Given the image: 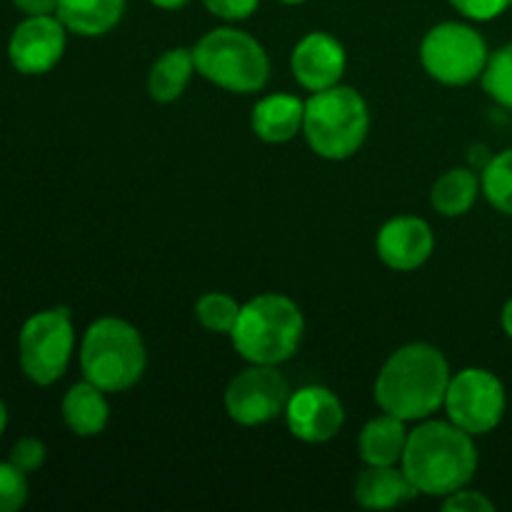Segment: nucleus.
I'll list each match as a JSON object with an SVG mask.
<instances>
[{"label":"nucleus","mask_w":512,"mask_h":512,"mask_svg":"<svg viewBox=\"0 0 512 512\" xmlns=\"http://www.w3.org/2000/svg\"><path fill=\"white\" fill-rule=\"evenodd\" d=\"M450 365L438 348L410 343L385 360L375 380V403L400 420H425L445 405Z\"/></svg>","instance_id":"obj_1"},{"label":"nucleus","mask_w":512,"mask_h":512,"mask_svg":"<svg viewBox=\"0 0 512 512\" xmlns=\"http://www.w3.org/2000/svg\"><path fill=\"white\" fill-rule=\"evenodd\" d=\"M403 470L418 493L445 498L465 488L478 470V448L473 435L455 423L430 420L410 430Z\"/></svg>","instance_id":"obj_2"},{"label":"nucleus","mask_w":512,"mask_h":512,"mask_svg":"<svg viewBox=\"0 0 512 512\" xmlns=\"http://www.w3.org/2000/svg\"><path fill=\"white\" fill-rule=\"evenodd\" d=\"M303 328V313L293 300L278 293H265L240 308L230 338L248 363L280 365L298 350Z\"/></svg>","instance_id":"obj_3"},{"label":"nucleus","mask_w":512,"mask_h":512,"mask_svg":"<svg viewBox=\"0 0 512 512\" xmlns=\"http://www.w3.org/2000/svg\"><path fill=\"white\" fill-rule=\"evenodd\" d=\"M80 370L103 393L133 388L145 370L143 338L120 318L95 320L80 343Z\"/></svg>","instance_id":"obj_4"},{"label":"nucleus","mask_w":512,"mask_h":512,"mask_svg":"<svg viewBox=\"0 0 512 512\" xmlns=\"http://www.w3.org/2000/svg\"><path fill=\"white\" fill-rule=\"evenodd\" d=\"M368 128V105L348 85H333L305 100L303 133L320 158L345 160L355 155L368 138Z\"/></svg>","instance_id":"obj_5"},{"label":"nucleus","mask_w":512,"mask_h":512,"mask_svg":"<svg viewBox=\"0 0 512 512\" xmlns=\"http://www.w3.org/2000/svg\"><path fill=\"white\" fill-rule=\"evenodd\" d=\"M195 70L230 93H258L268 85L270 60L253 35L238 28H215L193 48Z\"/></svg>","instance_id":"obj_6"},{"label":"nucleus","mask_w":512,"mask_h":512,"mask_svg":"<svg viewBox=\"0 0 512 512\" xmlns=\"http://www.w3.org/2000/svg\"><path fill=\"white\" fill-rule=\"evenodd\" d=\"M75 333L68 308H50L30 315L18 335V360L25 378L35 385H53L68 370Z\"/></svg>","instance_id":"obj_7"},{"label":"nucleus","mask_w":512,"mask_h":512,"mask_svg":"<svg viewBox=\"0 0 512 512\" xmlns=\"http://www.w3.org/2000/svg\"><path fill=\"white\" fill-rule=\"evenodd\" d=\"M420 60L438 83L468 85L483 78L490 50L478 30L450 20L428 30L420 45Z\"/></svg>","instance_id":"obj_8"},{"label":"nucleus","mask_w":512,"mask_h":512,"mask_svg":"<svg viewBox=\"0 0 512 512\" xmlns=\"http://www.w3.org/2000/svg\"><path fill=\"white\" fill-rule=\"evenodd\" d=\"M505 388L498 375L483 368H465L450 378L445 410L450 423L465 433L485 435L500 425L505 415Z\"/></svg>","instance_id":"obj_9"},{"label":"nucleus","mask_w":512,"mask_h":512,"mask_svg":"<svg viewBox=\"0 0 512 512\" xmlns=\"http://www.w3.org/2000/svg\"><path fill=\"white\" fill-rule=\"evenodd\" d=\"M290 385L275 365H253L230 380L225 390V410L238 425H265L285 413Z\"/></svg>","instance_id":"obj_10"},{"label":"nucleus","mask_w":512,"mask_h":512,"mask_svg":"<svg viewBox=\"0 0 512 512\" xmlns=\"http://www.w3.org/2000/svg\"><path fill=\"white\" fill-rule=\"evenodd\" d=\"M65 35L68 28L60 23L58 15H25L10 35V63L23 75L48 73L63 58Z\"/></svg>","instance_id":"obj_11"},{"label":"nucleus","mask_w":512,"mask_h":512,"mask_svg":"<svg viewBox=\"0 0 512 512\" xmlns=\"http://www.w3.org/2000/svg\"><path fill=\"white\" fill-rule=\"evenodd\" d=\"M290 433L303 443H328L343 428L345 410L338 395L323 385H308L298 393H290L285 408Z\"/></svg>","instance_id":"obj_12"},{"label":"nucleus","mask_w":512,"mask_h":512,"mask_svg":"<svg viewBox=\"0 0 512 512\" xmlns=\"http://www.w3.org/2000/svg\"><path fill=\"white\" fill-rule=\"evenodd\" d=\"M345 48L328 33H308L293 50L290 68L293 78L310 93H320L333 85H340V78L345 73Z\"/></svg>","instance_id":"obj_13"},{"label":"nucleus","mask_w":512,"mask_h":512,"mask_svg":"<svg viewBox=\"0 0 512 512\" xmlns=\"http://www.w3.org/2000/svg\"><path fill=\"white\" fill-rule=\"evenodd\" d=\"M435 238L430 225L415 215H398L388 220L378 233V255L388 268L408 273L430 258Z\"/></svg>","instance_id":"obj_14"},{"label":"nucleus","mask_w":512,"mask_h":512,"mask_svg":"<svg viewBox=\"0 0 512 512\" xmlns=\"http://www.w3.org/2000/svg\"><path fill=\"white\" fill-rule=\"evenodd\" d=\"M355 503L368 510H390L408 503L418 495V488L410 483L403 468L395 465H368L355 478Z\"/></svg>","instance_id":"obj_15"},{"label":"nucleus","mask_w":512,"mask_h":512,"mask_svg":"<svg viewBox=\"0 0 512 512\" xmlns=\"http://www.w3.org/2000/svg\"><path fill=\"white\" fill-rule=\"evenodd\" d=\"M305 103L295 95L275 93L253 108V130L265 143H285L303 130Z\"/></svg>","instance_id":"obj_16"},{"label":"nucleus","mask_w":512,"mask_h":512,"mask_svg":"<svg viewBox=\"0 0 512 512\" xmlns=\"http://www.w3.org/2000/svg\"><path fill=\"white\" fill-rule=\"evenodd\" d=\"M125 13V0H58V18L70 33L98 38L113 30Z\"/></svg>","instance_id":"obj_17"},{"label":"nucleus","mask_w":512,"mask_h":512,"mask_svg":"<svg viewBox=\"0 0 512 512\" xmlns=\"http://www.w3.org/2000/svg\"><path fill=\"white\" fill-rule=\"evenodd\" d=\"M408 428L405 420L395 415H380L370 420L360 433V458L365 465H398L403 463L405 448H408Z\"/></svg>","instance_id":"obj_18"},{"label":"nucleus","mask_w":512,"mask_h":512,"mask_svg":"<svg viewBox=\"0 0 512 512\" xmlns=\"http://www.w3.org/2000/svg\"><path fill=\"white\" fill-rule=\"evenodd\" d=\"M110 418L108 400L103 390L93 383H78L65 393L63 398V420L78 438H95L105 430Z\"/></svg>","instance_id":"obj_19"},{"label":"nucleus","mask_w":512,"mask_h":512,"mask_svg":"<svg viewBox=\"0 0 512 512\" xmlns=\"http://www.w3.org/2000/svg\"><path fill=\"white\" fill-rule=\"evenodd\" d=\"M195 58L193 50L173 48L165 50L158 60L153 63L148 75V90L150 98L158 103H173L188 88L190 78H193Z\"/></svg>","instance_id":"obj_20"},{"label":"nucleus","mask_w":512,"mask_h":512,"mask_svg":"<svg viewBox=\"0 0 512 512\" xmlns=\"http://www.w3.org/2000/svg\"><path fill=\"white\" fill-rule=\"evenodd\" d=\"M478 193V175L468 168H453L435 180L433 190H430V203L445 218H458V215H465L473 208Z\"/></svg>","instance_id":"obj_21"},{"label":"nucleus","mask_w":512,"mask_h":512,"mask_svg":"<svg viewBox=\"0 0 512 512\" xmlns=\"http://www.w3.org/2000/svg\"><path fill=\"white\" fill-rule=\"evenodd\" d=\"M480 190L495 210L512 215V148L498 153L485 165Z\"/></svg>","instance_id":"obj_22"},{"label":"nucleus","mask_w":512,"mask_h":512,"mask_svg":"<svg viewBox=\"0 0 512 512\" xmlns=\"http://www.w3.org/2000/svg\"><path fill=\"white\" fill-rule=\"evenodd\" d=\"M243 305L225 293H205L195 303V318L210 333H228L238 323V315Z\"/></svg>","instance_id":"obj_23"},{"label":"nucleus","mask_w":512,"mask_h":512,"mask_svg":"<svg viewBox=\"0 0 512 512\" xmlns=\"http://www.w3.org/2000/svg\"><path fill=\"white\" fill-rule=\"evenodd\" d=\"M483 88L503 108L512 110V43L490 55L483 73Z\"/></svg>","instance_id":"obj_24"},{"label":"nucleus","mask_w":512,"mask_h":512,"mask_svg":"<svg viewBox=\"0 0 512 512\" xmlns=\"http://www.w3.org/2000/svg\"><path fill=\"white\" fill-rule=\"evenodd\" d=\"M28 500V478L13 463H0V512H18Z\"/></svg>","instance_id":"obj_25"},{"label":"nucleus","mask_w":512,"mask_h":512,"mask_svg":"<svg viewBox=\"0 0 512 512\" xmlns=\"http://www.w3.org/2000/svg\"><path fill=\"white\" fill-rule=\"evenodd\" d=\"M10 463L23 470L25 475L35 473L45 463V445L33 435H25L10 450Z\"/></svg>","instance_id":"obj_26"},{"label":"nucleus","mask_w":512,"mask_h":512,"mask_svg":"<svg viewBox=\"0 0 512 512\" xmlns=\"http://www.w3.org/2000/svg\"><path fill=\"white\" fill-rule=\"evenodd\" d=\"M450 5L465 18L485 23V20H495L498 15H503L512 5V0H450Z\"/></svg>","instance_id":"obj_27"},{"label":"nucleus","mask_w":512,"mask_h":512,"mask_svg":"<svg viewBox=\"0 0 512 512\" xmlns=\"http://www.w3.org/2000/svg\"><path fill=\"white\" fill-rule=\"evenodd\" d=\"M443 510L448 512H493L495 505L493 500L485 498L478 490H455V493L445 495Z\"/></svg>","instance_id":"obj_28"},{"label":"nucleus","mask_w":512,"mask_h":512,"mask_svg":"<svg viewBox=\"0 0 512 512\" xmlns=\"http://www.w3.org/2000/svg\"><path fill=\"white\" fill-rule=\"evenodd\" d=\"M203 5L223 20H245L258 10L260 0H203Z\"/></svg>","instance_id":"obj_29"},{"label":"nucleus","mask_w":512,"mask_h":512,"mask_svg":"<svg viewBox=\"0 0 512 512\" xmlns=\"http://www.w3.org/2000/svg\"><path fill=\"white\" fill-rule=\"evenodd\" d=\"M15 8L25 15H55L58 0H13Z\"/></svg>","instance_id":"obj_30"},{"label":"nucleus","mask_w":512,"mask_h":512,"mask_svg":"<svg viewBox=\"0 0 512 512\" xmlns=\"http://www.w3.org/2000/svg\"><path fill=\"white\" fill-rule=\"evenodd\" d=\"M500 323H503V330L508 333V338H512V298L505 303L503 315H500Z\"/></svg>","instance_id":"obj_31"},{"label":"nucleus","mask_w":512,"mask_h":512,"mask_svg":"<svg viewBox=\"0 0 512 512\" xmlns=\"http://www.w3.org/2000/svg\"><path fill=\"white\" fill-rule=\"evenodd\" d=\"M150 3H153L155 8H163V10H178V8H183V5H188L190 0H150Z\"/></svg>","instance_id":"obj_32"},{"label":"nucleus","mask_w":512,"mask_h":512,"mask_svg":"<svg viewBox=\"0 0 512 512\" xmlns=\"http://www.w3.org/2000/svg\"><path fill=\"white\" fill-rule=\"evenodd\" d=\"M5 428H8V408H5V403L0 400V438H3Z\"/></svg>","instance_id":"obj_33"},{"label":"nucleus","mask_w":512,"mask_h":512,"mask_svg":"<svg viewBox=\"0 0 512 512\" xmlns=\"http://www.w3.org/2000/svg\"><path fill=\"white\" fill-rule=\"evenodd\" d=\"M280 3H285V5H300V3H305V0H280Z\"/></svg>","instance_id":"obj_34"}]
</instances>
